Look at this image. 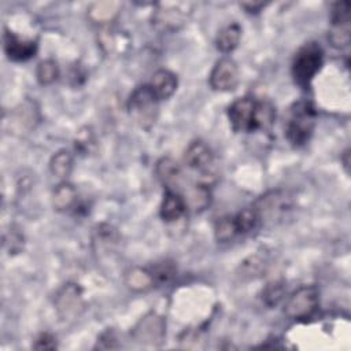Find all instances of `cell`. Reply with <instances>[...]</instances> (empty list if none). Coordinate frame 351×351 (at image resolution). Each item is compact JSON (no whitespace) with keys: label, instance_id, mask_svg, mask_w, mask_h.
Wrapping results in <instances>:
<instances>
[{"label":"cell","instance_id":"1","mask_svg":"<svg viewBox=\"0 0 351 351\" xmlns=\"http://www.w3.org/2000/svg\"><path fill=\"white\" fill-rule=\"evenodd\" d=\"M315 119L317 111L311 101H295L289 108L288 119L285 123V136L288 141L295 147L304 145L313 134Z\"/></svg>","mask_w":351,"mask_h":351},{"label":"cell","instance_id":"2","mask_svg":"<svg viewBox=\"0 0 351 351\" xmlns=\"http://www.w3.org/2000/svg\"><path fill=\"white\" fill-rule=\"evenodd\" d=\"M128 112L130 118L143 129L155 125L159 112V99L149 84L137 86L128 99Z\"/></svg>","mask_w":351,"mask_h":351},{"label":"cell","instance_id":"3","mask_svg":"<svg viewBox=\"0 0 351 351\" xmlns=\"http://www.w3.org/2000/svg\"><path fill=\"white\" fill-rule=\"evenodd\" d=\"M324 63V51L315 41L303 44L292 60V75L302 88H308L313 78L321 70Z\"/></svg>","mask_w":351,"mask_h":351},{"label":"cell","instance_id":"4","mask_svg":"<svg viewBox=\"0 0 351 351\" xmlns=\"http://www.w3.org/2000/svg\"><path fill=\"white\" fill-rule=\"evenodd\" d=\"M186 166L199 176V182L210 185L215 180V156L213 149L203 140H193L184 155Z\"/></svg>","mask_w":351,"mask_h":351},{"label":"cell","instance_id":"5","mask_svg":"<svg viewBox=\"0 0 351 351\" xmlns=\"http://www.w3.org/2000/svg\"><path fill=\"white\" fill-rule=\"evenodd\" d=\"M192 14L191 3H159L152 12V25L159 32H177Z\"/></svg>","mask_w":351,"mask_h":351},{"label":"cell","instance_id":"6","mask_svg":"<svg viewBox=\"0 0 351 351\" xmlns=\"http://www.w3.org/2000/svg\"><path fill=\"white\" fill-rule=\"evenodd\" d=\"M318 304V289L313 285H303L293 291L287 299L284 313L291 319L304 321L315 314Z\"/></svg>","mask_w":351,"mask_h":351},{"label":"cell","instance_id":"7","mask_svg":"<svg viewBox=\"0 0 351 351\" xmlns=\"http://www.w3.org/2000/svg\"><path fill=\"white\" fill-rule=\"evenodd\" d=\"M351 32V3L336 1L330 10V30L328 40L336 48H346L350 44Z\"/></svg>","mask_w":351,"mask_h":351},{"label":"cell","instance_id":"8","mask_svg":"<svg viewBox=\"0 0 351 351\" xmlns=\"http://www.w3.org/2000/svg\"><path fill=\"white\" fill-rule=\"evenodd\" d=\"M254 210L256 211L261 222L263 221H278L292 208L291 197L282 191H270L262 195L255 203Z\"/></svg>","mask_w":351,"mask_h":351},{"label":"cell","instance_id":"9","mask_svg":"<svg viewBox=\"0 0 351 351\" xmlns=\"http://www.w3.org/2000/svg\"><path fill=\"white\" fill-rule=\"evenodd\" d=\"M256 104L255 99L244 96L236 99L228 107V117L234 132L256 130Z\"/></svg>","mask_w":351,"mask_h":351},{"label":"cell","instance_id":"10","mask_svg":"<svg viewBox=\"0 0 351 351\" xmlns=\"http://www.w3.org/2000/svg\"><path fill=\"white\" fill-rule=\"evenodd\" d=\"M55 308L64 321L80 317L84 310L81 288L74 282L64 284L55 295Z\"/></svg>","mask_w":351,"mask_h":351},{"label":"cell","instance_id":"11","mask_svg":"<svg viewBox=\"0 0 351 351\" xmlns=\"http://www.w3.org/2000/svg\"><path fill=\"white\" fill-rule=\"evenodd\" d=\"M165 319L156 313L145 314L133 328L132 336L141 344L156 346L165 337Z\"/></svg>","mask_w":351,"mask_h":351},{"label":"cell","instance_id":"12","mask_svg":"<svg viewBox=\"0 0 351 351\" xmlns=\"http://www.w3.org/2000/svg\"><path fill=\"white\" fill-rule=\"evenodd\" d=\"M210 85L214 90L228 92L236 88L239 82V67L230 58L219 59L210 73Z\"/></svg>","mask_w":351,"mask_h":351},{"label":"cell","instance_id":"13","mask_svg":"<svg viewBox=\"0 0 351 351\" xmlns=\"http://www.w3.org/2000/svg\"><path fill=\"white\" fill-rule=\"evenodd\" d=\"M4 51L11 60L25 62L34 56L37 51V44L33 40H23L12 32L5 30L4 33Z\"/></svg>","mask_w":351,"mask_h":351},{"label":"cell","instance_id":"14","mask_svg":"<svg viewBox=\"0 0 351 351\" xmlns=\"http://www.w3.org/2000/svg\"><path fill=\"white\" fill-rule=\"evenodd\" d=\"M155 171L166 189L180 192V186L182 185V171L171 158L159 159Z\"/></svg>","mask_w":351,"mask_h":351},{"label":"cell","instance_id":"15","mask_svg":"<svg viewBox=\"0 0 351 351\" xmlns=\"http://www.w3.org/2000/svg\"><path fill=\"white\" fill-rule=\"evenodd\" d=\"M186 202L180 192L166 189L160 204V217L165 222H176L186 213Z\"/></svg>","mask_w":351,"mask_h":351},{"label":"cell","instance_id":"16","mask_svg":"<svg viewBox=\"0 0 351 351\" xmlns=\"http://www.w3.org/2000/svg\"><path fill=\"white\" fill-rule=\"evenodd\" d=\"M177 75L166 69H160L154 73L152 80L149 82L152 90L158 96L159 100L169 99L177 89Z\"/></svg>","mask_w":351,"mask_h":351},{"label":"cell","instance_id":"17","mask_svg":"<svg viewBox=\"0 0 351 351\" xmlns=\"http://www.w3.org/2000/svg\"><path fill=\"white\" fill-rule=\"evenodd\" d=\"M123 281H125V285L134 292L149 291L156 284L151 269H144L138 266H134L126 270Z\"/></svg>","mask_w":351,"mask_h":351},{"label":"cell","instance_id":"18","mask_svg":"<svg viewBox=\"0 0 351 351\" xmlns=\"http://www.w3.org/2000/svg\"><path fill=\"white\" fill-rule=\"evenodd\" d=\"M241 38V26L237 22L228 23L223 26L215 38V47L218 51L228 53L232 52L240 43Z\"/></svg>","mask_w":351,"mask_h":351},{"label":"cell","instance_id":"19","mask_svg":"<svg viewBox=\"0 0 351 351\" xmlns=\"http://www.w3.org/2000/svg\"><path fill=\"white\" fill-rule=\"evenodd\" d=\"M52 204L58 211H66L77 204V189L73 184L62 181L52 192Z\"/></svg>","mask_w":351,"mask_h":351},{"label":"cell","instance_id":"20","mask_svg":"<svg viewBox=\"0 0 351 351\" xmlns=\"http://www.w3.org/2000/svg\"><path fill=\"white\" fill-rule=\"evenodd\" d=\"M119 8L121 4L117 1H97L89 7L88 16L95 23H110L117 18Z\"/></svg>","mask_w":351,"mask_h":351},{"label":"cell","instance_id":"21","mask_svg":"<svg viewBox=\"0 0 351 351\" xmlns=\"http://www.w3.org/2000/svg\"><path fill=\"white\" fill-rule=\"evenodd\" d=\"M186 206L191 207L193 211H203L210 206L211 202V192L208 185L197 182L186 192V197H184Z\"/></svg>","mask_w":351,"mask_h":351},{"label":"cell","instance_id":"22","mask_svg":"<svg viewBox=\"0 0 351 351\" xmlns=\"http://www.w3.org/2000/svg\"><path fill=\"white\" fill-rule=\"evenodd\" d=\"M73 169V156L69 151L60 149L49 160L51 173L62 180H66Z\"/></svg>","mask_w":351,"mask_h":351},{"label":"cell","instance_id":"23","mask_svg":"<svg viewBox=\"0 0 351 351\" xmlns=\"http://www.w3.org/2000/svg\"><path fill=\"white\" fill-rule=\"evenodd\" d=\"M233 218H234V223H236L239 234H247V233L252 232L254 229H256L261 223V219H259L256 211L254 210V207L243 208L236 215H233Z\"/></svg>","mask_w":351,"mask_h":351},{"label":"cell","instance_id":"24","mask_svg":"<svg viewBox=\"0 0 351 351\" xmlns=\"http://www.w3.org/2000/svg\"><path fill=\"white\" fill-rule=\"evenodd\" d=\"M214 232H215V239L221 243H226V241H230L232 239H234L239 234V232H237L233 215H226V217L219 218L215 222Z\"/></svg>","mask_w":351,"mask_h":351},{"label":"cell","instance_id":"25","mask_svg":"<svg viewBox=\"0 0 351 351\" xmlns=\"http://www.w3.org/2000/svg\"><path fill=\"white\" fill-rule=\"evenodd\" d=\"M36 77L41 85H49V84L55 82L59 77L58 63L52 59H45V60L40 62L36 69Z\"/></svg>","mask_w":351,"mask_h":351},{"label":"cell","instance_id":"26","mask_svg":"<svg viewBox=\"0 0 351 351\" xmlns=\"http://www.w3.org/2000/svg\"><path fill=\"white\" fill-rule=\"evenodd\" d=\"M284 293H285V284L282 281H273L263 288L262 300L266 306L274 307L284 298Z\"/></svg>","mask_w":351,"mask_h":351},{"label":"cell","instance_id":"27","mask_svg":"<svg viewBox=\"0 0 351 351\" xmlns=\"http://www.w3.org/2000/svg\"><path fill=\"white\" fill-rule=\"evenodd\" d=\"M265 270V261L263 258L258 255L248 256L241 265H240V277L244 278H256L261 276V273Z\"/></svg>","mask_w":351,"mask_h":351},{"label":"cell","instance_id":"28","mask_svg":"<svg viewBox=\"0 0 351 351\" xmlns=\"http://www.w3.org/2000/svg\"><path fill=\"white\" fill-rule=\"evenodd\" d=\"M155 282L156 284H163V282H169L174 274H176V267L171 262L169 261H163L160 263H156L152 269H151Z\"/></svg>","mask_w":351,"mask_h":351},{"label":"cell","instance_id":"29","mask_svg":"<svg viewBox=\"0 0 351 351\" xmlns=\"http://www.w3.org/2000/svg\"><path fill=\"white\" fill-rule=\"evenodd\" d=\"M93 145H95V137L92 130L89 128H84L82 130H80V133L75 137V148L82 154H88L90 152Z\"/></svg>","mask_w":351,"mask_h":351},{"label":"cell","instance_id":"30","mask_svg":"<svg viewBox=\"0 0 351 351\" xmlns=\"http://www.w3.org/2000/svg\"><path fill=\"white\" fill-rule=\"evenodd\" d=\"M55 347H56L55 337L49 333H41L33 344V348L36 350H53Z\"/></svg>","mask_w":351,"mask_h":351},{"label":"cell","instance_id":"31","mask_svg":"<svg viewBox=\"0 0 351 351\" xmlns=\"http://www.w3.org/2000/svg\"><path fill=\"white\" fill-rule=\"evenodd\" d=\"M241 7H244L248 12H258L262 7H265V3H241Z\"/></svg>","mask_w":351,"mask_h":351},{"label":"cell","instance_id":"32","mask_svg":"<svg viewBox=\"0 0 351 351\" xmlns=\"http://www.w3.org/2000/svg\"><path fill=\"white\" fill-rule=\"evenodd\" d=\"M348 156H350V154H348V149H346L344 151V154H343V163H344V167H346V170L348 171V165H350V160H348Z\"/></svg>","mask_w":351,"mask_h":351},{"label":"cell","instance_id":"33","mask_svg":"<svg viewBox=\"0 0 351 351\" xmlns=\"http://www.w3.org/2000/svg\"><path fill=\"white\" fill-rule=\"evenodd\" d=\"M18 236H19V234H11V240H15V237H18ZM14 244H15V243L12 241V243H11V251H14V250H15Z\"/></svg>","mask_w":351,"mask_h":351}]
</instances>
